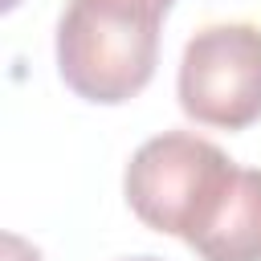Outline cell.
Instances as JSON below:
<instances>
[{
  "label": "cell",
  "mask_w": 261,
  "mask_h": 261,
  "mask_svg": "<svg viewBox=\"0 0 261 261\" xmlns=\"http://www.w3.org/2000/svg\"><path fill=\"white\" fill-rule=\"evenodd\" d=\"M126 261H163V257H151V253H143V257H126Z\"/></svg>",
  "instance_id": "obj_7"
},
{
  "label": "cell",
  "mask_w": 261,
  "mask_h": 261,
  "mask_svg": "<svg viewBox=\"0 0 261 261\" xmlns=\"http://www.w3.org/2000/svg\"><path fill=\"white\" fill-rule=\"evenodd\" d=\"M179 110L216 130H245L261 118V29L249 20L204 24L179 57Z\"/></svg>",
  "instance_id": "obj_3"
},
{
  "label": "cell",
  "mask_w": 261,
  "mask_h": 261,
  "mask_svg": "<svg viewBox=\"0 0 261 261\" xmlns=\"http://www.w3.org/2000/svg\"><path fill=\"white\" fill-rule=\"evenodd\" d=\"M163 16L151 0H69L53 45L61 82L94 106L130 102L155 77Z\"/></svg>",
  "instance_id": "obj_1"
},
{
  "label": "cell",
  "mask_w": 261,
  "mask_h": 261,
  "mask_svg": "<svg viewBox=\"0 0 261 261\" xmlns=\"http://www.w3.org/2000/svg\"><path fill=\"white\" fill-rule=\"evenodd\" d=\"M232 175L237 163L216 143L188 130H163L130 155L122 192L130 212L147 228L179 237L188 245L216 212Z\"/></svg>",
  "instance_id": "obj_2"
},
{
  "label": "cell",
  "mask_w": 261,
  "mask_h": 261,
  "mask_svg": "<svg viewBox=\"0 0 261 261\" xmlns=\"http://www.w3.org/2000/svg\"><path fill=\"white\" fill-rule=\"evenodd\" d=\"M151 4H159L163 12H171V4H175V0H151Z\"/></svg>",
  "instance_id": "obj_6"
},
{
  "label": "cell",
  "mask_w": 261,
  "mask_h": 261,
  "mask_svg": "<svg viewBox=\"0 0 261 261\" xmlns=\"http://www.w3.org/2000/svg\"><path fill=\"white\" fill-rule=\"evenodd\" d=\"M200 261H261V171L237 167L204 228L188 241Z\"/></svg>",
  "instance_id": "obj_4"
},
{
  "label": "cell",
  "mask_w": 261,
  "mask_h": 261,
  "mask_svg": "<svg viewBox=\"0 0 261 261\" xmlns=\"http://www.w3.org/2000/svg\"><path fill=\"white\" fill-rule=\"evenodd\" d=\"M4 261H41V253L29 245V241H20L16 232H4Z\"/></svg>",
  "instance_id": "obj_5"
}]
</instances>
